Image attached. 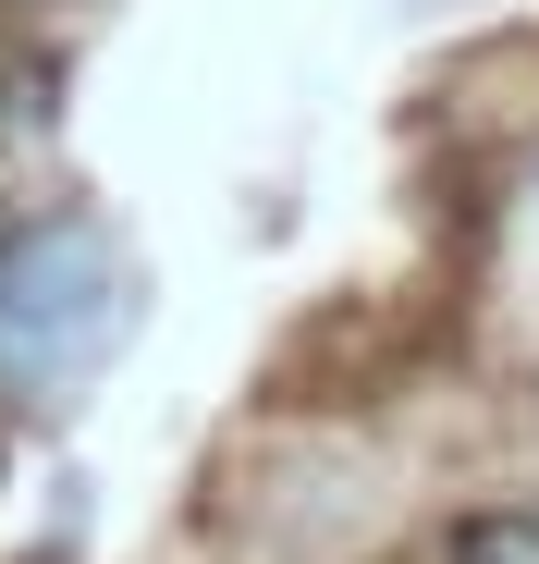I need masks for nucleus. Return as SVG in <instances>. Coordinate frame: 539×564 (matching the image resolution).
Returning a JSON list of instances; mask_svg holds the SVG:
<instances>
[{"instance_id": "obj_2", "label": "nucleus", "mask_w": 539, "mask_h": 564, "mask_svg": "<svg viewBox=\"0 0 539 564\" xmlns=\"http://www.w3.org/2000/svg\"><path fill=\"white\" fill-rule=\"evenodd\" d=\"M454 564H539V516H479L454 540Z\"/></svg>"}, {"instance_id": "obj_1", "label": "nucleus", "mask_w": 539, "mask_h": 564, "mask_svg": "<svg viewBox=\"0 0 539 564\" xmlns=\"http://www.w3.org/2000/svg\"><path fill=\"white\" fill-rule=\"evenodd\" d=\"M147 295L135 258L99 221H25L0 234V405H74L99 368L135 344Z\"/></svg>"}]
</instances>
